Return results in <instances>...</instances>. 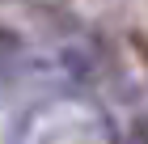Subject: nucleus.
Wrapping results in <instances>:
<instances>
[{"instance_id": "1", "label": "nucleus", "mask_w": 148, "mask_h": 144, "mask_svg": "<svg viewBox=\"0 0 148 144\" xmlns=\"http://www.w3.org/2000/svg\"><path fill=\"white\" fill-rule=\"evenodd\" d=\"M131 144H148V119H136V123H131Z\"/></svg>"}]
</instances>
